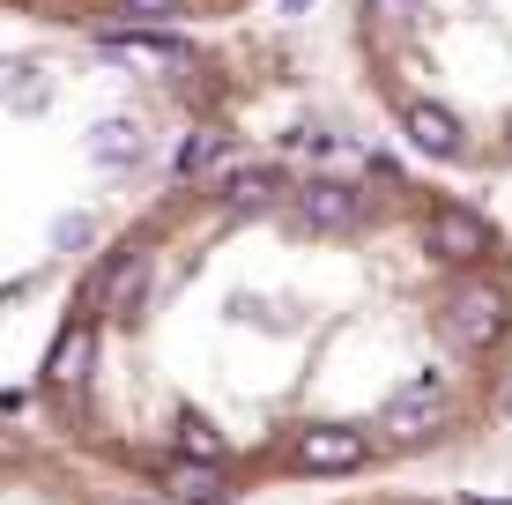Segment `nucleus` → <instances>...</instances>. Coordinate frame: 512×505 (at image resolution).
<instances>
[{"label":"nucleus","instance_id":"nucleus-13","mask_svg":"<svg viewBox=\"0 0 512 505\" xmlns=\"http://www.w3.org/2000/svg\"><path fill=\"white\" fill-rule=\"evenodd\" d=\"M112 15L127 30H164V23H179V15H186V0H112Z\"/></svg>","mask_w":512,"mask_h":505},{"label":"nucleus","instance_id":"nucleus-12","mask_svg":"<svg viewBox=\"0 0 512 505\" xmlns=\"http://www.w3.org/2000/svg\"><path fill=\"white\" fill-rule=\"evenodd\" d=\"M223 164H231V134H216V127H201L179 156H171V171H179V179H193V171H223Z\"/></svg>","mask_w":512,"mask_h":505},{"label":"nucleus","instance_id":"nucleus-4","mask_svg":"<svg viewBox=\"0 0 512 505\" xmlns=\"http://www.w3.org/2000/svg\"><path fill=\"white\" fill-rule=\"evenodd\" d=\"M149 283H156V253H149V238H119L112 253H104V268H97V283H90V320H134L141 298H149Z\"/></svg>","mask_w":512,"mask_h":505},{"label":"nucleus","instance_id":"nucleus-8","mask_svg":"<svg viewBox=\"0 0 512 505\" xmlns=\"http://www.w3.org/2000/svg\"><path fill=\"white\" fill-rule=\"evenodd\" d=\"M290 194H297V179L282 164H238L231 156V164L216 171V201L238 208V216H268V208H282Z\"/></svg>","mask_w":512,"mask_h":505},{"label":"nucleus","instance_id":"nucleus-1","mask_svg":"<svg viewBox=\"0 0 512 505\" xmlns=\"http://www.w3.org/2000/svg\"><path fill=\"white\" fill-rule=\"evenodd\" d=\"M431 335L438 350L468 372L498 364L512 350V268H461L438 283V305H431Z\"/></svg>","mask_w":512,"mask_h":505},{"label":"nucleus","instance_id":"nucleus-15","mask_svg":"<svg viewBox=\"0 0 512 505\" xmlns=\"http://www.w3.org/2000/svg\"><path fill=\"white\" fill-rule=\"evenodd\" d=\"M505 409H512V387H505Z\"/></svg>","mask_w":512,"mask_h":505},{"label":"nucleus","instance_id":"nucleus-10","mask_svg":"<svg viewBox=\"0 0 512 505\" xmlns=\"http://www.w3.org/2000/svg\"><path fill=\"white\" fill-rule=\"evenodd\" d=\"M90 156H97V164H134V156H141V119H127V112H119V119H97V127H90Z\"/></svg>","mask_w":512,"mask_h":505},{"label":"nucleus","instance_id":"nucleus-6","mask_svg":"<svg viewBox=\"0 0 512 505\" xmlns=\"http://www.w3.org/2000/svg\"><path fill=\"white\" fill-rule=\"evenodd\" d=\"M401 142H409L416 156H431V164H461V156H475V127L461 104L446 97H401Z\"/></svg>","mask_w":512,"mask_h":505},{"label":"nucleus","instance_id":"nucleus-5","mask_svg":"<svg viewBox=\"0 0 512 505\" xmlns=\"http://www.w3.org/2000/svg\"><path fill=\"white\" fill-rule=\"evenodd\" d=\"M372 194H364L357 179H297V194H290V216L305 223L312 238H357L364 223H372Z\"/></svg>","mask_w":512,"mask_h":505},{"label":"nucleus","instance_id":"nucleus-9","mask_svg":"<svg viewBox=\"0 0 512 505\" xmlns=\"http://www.w3.org/2000/svg\"><path fill=\"white\" fill-rule=\"evenodd\" d=\"M156 491H164L171 505H238L223 461H164L156 468Z\"/></svg>","mask_w":512,"mask_h":505},{"label":"nucleus","instance_id":"nucleus-14","mask_svg":"<svg viewBox=\"0 0 512 505\" xmlns=\"http://www.w3.org/2000/svg\"><path fill=\"white\" fill-rule=\"evenodd\" d=\"M312 8V0H282V15H305Z\"/></svg>","mask_w":512,"mask_h":505},{"label":"nucleus","instance_id":"nucleus-3","mask_svg":"<svg viewBox=\"0 0 512 505\" xmlns=\"http://www.w3.org/2000/svg\"><path fill=\"white\" fill-rule=\"evenodd\" d=\"M372 461H379L372 424H305V431H290V439H282V454H275L282 476H305V483H320V476H357V468H372Z\"/></svg>","mask_w":512,"mask_h":505},{"label":"nucleus","instance_id":"nucleus-2","mask_svg":"<svg viewBox=\"0 0 512 505\" xmlns=\"http://www.w3.org/2000/svg\"><path fill=\"white\" fill-rule=\"evenodd\" d=\"M416 253L431 260L438 275H461V268H512L505 231H498V223H490L475 201H461V194H431V201H423V216H416Z\"/></svg>","mask_w":512,"mask_h":505},{"label":"nucleus","instance_id":"nucleus-7","mask_svg":"<svg viewBox=\"0 0 512 505\" xmlns=\"http://www.w3.org/2000/svg\"><path fill=\"white\" fill-rule=\"evenodd\" d=\"M90 364H97V320H90V312H75V320L52 335V350H45V364H38V387L52 394V402H82Z\"/></svg>","mask_w":512,"mask_h":505},{"label":"nucleus","instance_id":"nucleus-11","mask_svg":"<svg viewBox=\"0 0 512 505\" xmlns=\"http://www.w3.org/2000/svg\"><path fill=\"white\" fill-rule=\"evenodd\" d=\"M171 461H223V431L208 424L201 409H186L179 431H171Z\"/></svg>","mask_w":512,"mask_h":505}]
</instances>
